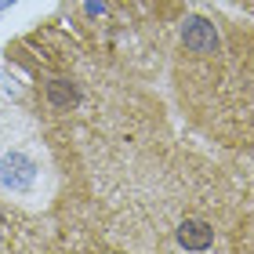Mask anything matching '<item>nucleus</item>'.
I'll return each instance as SVG.
<instances>
[{
  "instance_id": "3",
  "label": "nucleus",
  "mask_w": 254,
  "mask_h": 254,
  "mask_svg": "<svg viewBox=\"0 0 254 254\" xmlns=\"http://www.w3.org/2000/svg\"><path fill=\"white\" fill-rule=\"evenodd\" d=\"M44 95H48V106L59 109V113H69V109L80 106V87L65 76H51L48 84H44Z\"/></svg>"
},
{
  "instance_id": "1",
  "label": "nucleus",
  "mask_w": 254,
  "mask_h": 254,
  "mask_svg": "<svg viewBox=\"0 0 254 254\" xmlns=\"http://www.w3.org/2000/svg\"><path fill=\"white\" fill-rule=\"evenodd\" d=\"M37 178H40V167H37V160H33L29 153L11 149V153L0 156V186H4V189L29 192L33 186H37Z\"/></svg>"
},
{
  "instance_id": "2",
  "label": "nucleus",
  "mask_w": 254,
  "mask_h": 254,
  "mask_svg": "<svg viewBox=\"0 0 254 254\" xmlns=\"http://www.w3.org/2000/svg\"><path fill=\"white\" fill-rule=\"evenodd\" d=\"M182 44H186L192 55H214L222 40H218V29L207 18L192 15V18H186V26H182Z\"/></svg>"
},
{
  "instance_id": "4",
  "label": "nucleus",
  "mask_w": 254,
  "mask_h": 254,
  "mask_svg": "<svg viewBox=\"0 0 254 254\" xmlns=\"http://www.w3.org/2000/svg\"><path fill=\"white\" fill-rule=\"evenodd\" d=\"M214 244V229L200 222V218H186V222L178 225V247L186 251H207Z\"/></svg>"
}]
</instances>
